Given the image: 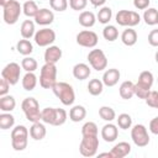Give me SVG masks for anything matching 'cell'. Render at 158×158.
Masks as SVG:
<instances>
[{
	"mask_svg": "<svg viewBox=\"0 0 158 158\" xmlns=\"http://www.w3.org/2000/svg\"><path fill=\"white\" fill-rule=\"evenodd\" d=\"M52 91L63 105H65V106L73 105V102L75 100V93L70 84H68L65 81H57L53 85Z\"/></svg>",
	"mask_w": 158,
	"mask_h": 158,
	"instance_id": "6da1fadb",
	"label": "cell"
},
{
	"mask_svg": "<svg viewBox=\"0 0 158 158\" xmlns=\"http://www.w3.org/2000/svg\"><path fill=\"white\" fill-rule=\"evenodd\" d=\"M21 109L30 122H38L42 120V110H40V104L35 98H26L21 102Z\"/></svg>",
	"mask_w": 158,
	"mask_h": 158,
	"instance_id": "7a4b0ae2",
	"label": "cell"
},
{
	"mask_svg": "<svg viewBox=\"0 0 158 158\" xmlns=\"http://www.w3.org/2000/svg\"><path fill=\"white\" fill-rule=\"evenodd\" d=\"M30 131L23 125H17L11 131V146L15 151L21 152L27 147Z\"/></svg>",
	"mask_w": 158,
	"mask_h": 158,
	"instance_id": "3957f363",
	"label": "cell"
},
{
	"mask_svg": "<svg viewBox=\"0 0 158 158\" xmlns=\"http://www.w3.org/2000/svg\"><path fill=\"white\" fill-rule=\"evenodd\" d=\"M56 83H57L56 63H44L40 73V85L43 89H52Z\"/></svg>",
	"mask_w": 158,
	"mask_h": 158,
	"instance_id": "277c9868",
	"label": "cell"
},
{
	"mask_svg": "<svg viewBox=\"0 0 158 158\" xmlns=\"http://www.w3.org/2000/svg\"><path fill=\"white\" fill-rule=\"evenodd\" d=\"M21 12H22V6L20 5V2L17 0L10 1L7 5L2 7V17H4L5 23L7 25L16 23L20 19Z\"/></svg>",
	"mask_w": 158,
	"mask_h": 158,
	"instance_id": "5b68a950",
	"label": "cell"
},
{
	"mask_svg": "<svg viewBox=\"0 0 158 158\" xmlns=\"http://www.w3.org/2000/svg\"><path fill=\"white\" fill-rule=\"evenodd\" d=\"M99 148V137L98 136H83L79 144V152L83 157H94L98 153Z\"/></svg>",
	"mask_w": 158,
	"mask_h": 158,
	"instance_id": "8992f818",
	"label": "cell"
},
{
	"mask_svg": "<svg viewBox=\"0 0 158 158\" xmlns=\"http://www.w3.org/2000/svg\"><path fill=\"white\" fill-rule=\"evenodd\" d=\"M116 22L120 26H126V27H133L137 26L141 22V16L136 11L131 10H120L116 16H115Z\"/></svg>",
	"mask_w": 158,
	"mask_h": 158,
	"instance_id": "52a82bcc",
	"label": "cell"
},
{
	"mask_svg": "<svg viewBox=\"0 0 158 158\" xmlns=\"http://www.w3.org/2000/svg\"><path fill=\"white\" fill-rule=\"evenodd\" d=\"M88 62L91 65V68L96 72H101L107 67V58L102 49H91L88 53Z\"/></svg>",
	"mask_w": 158,
	"mask_h": 158,
	"instance_id": "ba28073f",
	"label": "cell"
},
{
	"mask_svg": "<svg viewBox=\"0 0 158 158\" xmlns=\"http://www.w3.org/2000/svg\"><path fill=\"white\" fill-rule=\"evenodd\" d=\"M131 138L137 147H146L149 143V135L144 125L137 123L131 128Z\"/></svg>",
	"mask_w": 158,
	"mask_h": 158,
	"instance_id": "9c48e42d",
	"label": "cell"
},
{
	"mask_svg": "<svg viewBox=\"0 0 158 158\" xmlns=\"http://www.w3.org/2000/svg\"><path fill=\"white\" fill-rule=\"evenodd\" d=\"M20 74H21V68L20 64L11 62L4 67L1 70V78H5L11 85H15L20 80Z\"/></svg>",
	"mask_w": 158,
	"mask_h": 158,
	"instance_id": "30bf717a",
	"label": "cell"
},
{
	"mask_svg": "<svg viewBox=\"0 0 158 158\" xmlns=\"http://www.w3.org/2000/svg\"><path fill=\"white\" fill-rule=\"evenodd\" d=\"M56 41V32L51 28H41L35 33V42L40 47H48Z\"/></svg>",
	"mask_w": 158,
	"mask_h": 158,
	"instance_id": "8fae6325",
	"label": "cell"
},
{
	"mask_svg": "<svg viewBox=\"0 0 158 158\" xmlns=\"http://www.w3.org/2000/svg\"><path fill=\"white\" fill-rule=\"evenodd\" d=\"M99 42V37L94 31L84 30L77 35V43L85 48H94Z\"/></svg>",
	"mask_w": 158,
	"mask_h": 158,
	"instance_id": "7c38bea8",
	"label": "cell"
},
{
	"mask_svg": "<svg viewBox=\"0 0 158 158\" xmlns=\"http://www.w3.org/2000/svg\"><path fill=\"white\" fill-rule=\"evenodd\" d=\"M118 137V128L116 125L109 122L102 126L101 128V138L105 142H114Z\"/></svg>",
	"mask_w": 158,
	"mask_h": 158,
	"instance_id": "4fadbf2b",
	"label": "cell"
},
{
	"mask_svg": "<svg viewBox=\"0 0 158 158\" xmlns=\"http://www.w3.org/2000/svg\"><path fill=\"white\" fill-rule=\"evenodd\" d=\"M54 20V14L52 10L49 9H40V11L37 12V15L35 16V22L37 25H41V26H47V25H51Z\"/></svg>",
	"mask_w": 158,
	"mask_h": 158,
	"instance_id": "5bb4252c",
	"label": "cell"
},
{
	"mask_svg": "<svg viewBox=\"0 0 158 158\" xmlns=\"http://www.w3.org/2000/svg\"><path fill=\"white\" fill-rule=\"evenodd\" d=\"M120 77H121V74H120L118 69H116V68L106 69L104 72V75H102V83L106 86H115L118 83Z\"/></svg>",
	"mask_w": 158,
	"mask_h": 158,
	"instance_id": "9a60e30c",
	"label": "cell"
},
{
	"mask_svg": "<svg viewBox=\"0 0 158 158\" xmlns=\"http://www.w3.org/2000/svg\"><path fill=\"white\" fill-rule=\"evenodd\" d=\"M62 58V49L58 46H48L44 51L46 63H57Z\"/></svg>",
	"mask_w": 158,
	"mask_h": 158,
	"instance_id": "2e32d148",
	"label": "cell"
},
{
	"mask_svg": "<svg viewBox=\"0 0 158 158\" xmlns=\"http://www.w3.org/2000/svg\"><path fill=\"white\" fill-rule=\"evenodd\" d=\"M90 67L85 63H78L73 67V77L78 80H85L90 77Z\"/></svg>",
	"mask_w": 158,
	"mask_h": 158,
	"instance_id": "e0dca14e",
	"label": "cell"
},
{
	"mask_svg": "<svg viewBox=\"0 0 158 158\" xmlns=\"http://www.w3.org/2000/svg\"><path fill=\"white\" fill-rule=\"evenodd\" d=\"M130 152H131V144L128 142H118L111 149L114 158H123L128 156Z\"/></svg>",
	"mask_w": 158,
	"mask_h": 158,
	"instance_id": "ac0fdd59",
	"label": "cell"
},
{
	"mask_svg": "<svg viewBox=\"0 0 158 158\" xmlns=\"http://www.w3.org/2000/svg\"><path fill=\"white\" fill-rule=\"evenodd\" d=\"M46 133H47V130H46V126L43 123H41L40 121L38 122H33L32 126L30 127V136L31 138H33L35 141H41L46 137Z\"/></svg>",
	"mask_w": 158,
	"mask_h": 158,
	"instance_id": "d6986e66",
	"label": "cell"
},
{
	"mask_svg": "<svg viewBox=\"0 0 158 158\" xmlns=\"http://www.w3.org/2000/svg\"><path fill=\"white\" fill-rule=\"evenodd\" d=\"M86 116V109L81 105H75L69 110V120L73 122H80Z\"/></svg>",
	"mask_w": 158,
	"mask_h": 158,
	"instance_id": "ffe728a7",
	"label": "cell"
},
{
	"mask_svg": "<svg viewBox=\"0 0 158 158\" xmlns=\"http://www.w3.org/2000/svg\"><path fill=\"white\" fill-rule=\"evenodd\" d=\"M121 41L125 46H135L137 42V32L132 27H127L122 33H121Z\"/></svg>",
	"mask_w": 158,
	"mask_h": 158,
	"instance_id": "44dd1931",
	"label": "cell"
},
{
	"mask_svg": "<svg viewBox=\"0 0 158 158\" xmlns=\"http://www.w3.org/2000/svg\"><path fill=\"white\" fill-rule=\"evenodd\" d=\"M120 96L125 100H130L133 95H135V84L130 80H126L123 83H121L120 89H118Z\"/></svg>",
	"mask_w": 158,
	"mask_h": 158,
	"instance_id": "7402d4cb",
	"label": "cell"
},
{
	"mask_svg": "<svg viewBox=\"0 0 158 158\" xmlns=\"http://www.w3.org/2000/svg\"><path fill=\"white\" fill-rule=\"evenodd\" d=\"M79 23L83 26V27H93L96 22V16L94 15V12L91 11H81L80 15H79Z\"/></svg>",
	"mask_w": 158,
	"mask_h": 158,
	"instance_id": "603a6c76",
	"label": "cell"
},
{
	"mask_svg": "<svg viewBox=\"0 0 158 158\" xmlns=\"http://www.w3.org/2000/svg\"><path fill=\"white\" fill-rule=\"evenodd\" d=\"M20 32H21V36L22 38H26V40H30L31 37H35V22L32 20H25L22 23H21V27H20Z\"/></svg>",
	"mask_w": 158,
	"mask_h": 158,
	"instance_id": "cb8c5ba5",
	"label": "cell"
},
{
	"mask_svg": "<svg viewBox=\"0 0 158 158\" xmlns=\"http://www.w3.org/2000/svg\"><path fill=\"white\" fill-rule=\"evenodd\" d=\"M16 106V100L12 95L0 96V110L2 112H11Z\"/></svg>",
	"mask_w": 158,
	"mask_h": 158,
	"instance_id": "d4e9b609",
	"label": "cell"
},
{
	"mask_svg": "<svg viewBox=\"0 0 158 158\" xmlns=\"http://www.w3.org/2000/svg\"><path fill=\"white\" fill-rule=\"evenodd\" d=\"M37 85V77L33 72H26V74L22 78V88L27 91H31Z\"/></svg>",
	"mask_w": 158,
	"mask_h": 158,
	"instance_id": "484cf974",
	"label": "cell"
},
{
	"mask_svg": "<svg viewBox=\"0 0 158 158\" xmlns=\"http://www.w3.org/2000/svg\"><path fill=\"white\" fill-rule=\"evenodd\" d=\"M153 81H154L153 74H152L149 70H143V72H141V74L138 75V81H137V84L141 85V86H143V88L151 89L152 85H153Z\"/></svg>",
	"mask_w": 158,
	"mask_h": 158,
	"instance_id": "4316f807",
	"label": "cell"
},
{
	"mask_svg": "<svg viewBox=\"0 0 158 158\" xmlns=\"http://www.w3.org/2000/svg\"><path fill=\"white\" fill-rule=\"evenodd\" d=\"M102 90H104V83H102V80L95 78V79H91L88 83V91H89L90 95L98 96V95H100L102 93Z\"/></svg>",
	"mask_w": 158,
	"mask_h": 158,
	"instance_id": "83f0119b",
	"label": "cell"
},
{
	"mask_svg": "<svg viewBox=\"0 0 158 158\" xmlns=\"http://www.w3.org/2000/svg\"><path fill=\"white\" fill-rule=\"evenodd\" d=\"M40 11L37 4L33 0H27L23 2L22 5V12L27 16V17H35L37 15V12Z\"/></svg>",
	"mask_w": 158,
	"mask_h": 158,
	"instance_id": "f1b7e54d",
	"label": "cell"
},
{
	"mask_svg": "<svg viewBox=\"0 0 158 158\" xmlns=\"http://www.w3.org/2000/svg\"><path fill=\"white\" fill-rule=\"evenodd\" d=\"M16 49H17V52H19L20 54H22V56H28V54H31V53L33 52V46H32V43H31L28 40L23 38V40H20V41L17 42Z\"/></svg>",
	"mask_w": 158,
	"mask_h": 158,
	"instance_id": "f546056e",
	"label": "cell"
},
{
	"mask_svg": "<svg viewBox=\"0 0 158 158\" xmlns=\"http://www.w3.org/2000/svg\"><path fill=\"white\" fill-rule=\"evenodd\" d=\"M112 17V10L109 7V6H102L99 11H98V15H96V20L100 22V23H109L110 20Z\"/></svg>",
	"mask_w": 158,
	"mask_h": 158,
	"instance_id": "4dcf8cb0",
	"label": "cell"
},
{
	"mask_svg": "<svg viewBox=\"0 0 158 158\" xmlns=\"http://www.w3.org/2000/svg\"><path fill=\"white\" fill-rule=\"evenodd\" d=\"M157 17H158V10L154 7H149L144 10L143 14V20L146 22V25L148 26H153L157 25Z\"/></svg>",
	"mask_w": 158,
	"mask_h": 158,
	"instance_id": "1f68e13d",
	"label": "cell"
},
{
	"mask_svg": "<svg viewBox=\"0 0 158 158\" xmlns=\"http://www.w3.org/2000/svg\"><path fill=\"white\" fill-rule=\"evenodd\" d=\"M102 36H104V38L106 41L114 42V41H116L118 38V30L114 25H107L102 30Z\"/></svg>",
	"mask_w": 158,
	"mask_h": 158,
	"instance_id": "d6a6232c",
	"label": "cell"
},
{
	"mask_svg": "<svg viewBox=\"0 0 158 158\" xmlns=\"http://www.w3.org/2000/svg\"><path fill=\"white\" fill-rule=\"evenodd\" d=\"M14 125H15V117L10 112H2L0 115V128L1 130L12 128Z\"/></svg>",
	"mask_w": 158,
	"mask_h": 158,
	"instance_id": "836d02e7",
	"label": "cell"
},
{
	"mask_svg": "<svg viewBox=\"0 0 158 158\" xmlns=\"http://www.w3.org/2000/svg\"><path fill=\"white\" fill-rule=\"evenodd\" d=\"M99 116L104 120V121H107V122H111L116 118V112L112 107L110 106H101L99 109Z\"/></svg>",
	"mask_w": 158,
	"mask_h": 158,
	"instance_id": "e575fe53",
	"label": "cell"
},
{
	"mask_svg": "<svg viewBox=\"0 0 158 158\" xmlns=\"http://www.w3.org/2000/svg\"><path fill=\"white\" fill-rule=\"evenodd\" d=\"M67 117H68V115H67V111L64 109L54 107V117H53L52 126H62L63 123H65Z\"/></svg>",
	"mask_w": 158,
	"mask_h": 158,
	"instance_id": "d590c367",
	"label": "cell"
},
{
	"mask_svg": "<svg viewBox=\"0 0 158 158\" xmlns=\"http://www.w3.org/2000/svg\"><path fill=\"white\" fill-rule=\"evenodd\" d=\"M99 128L98 125L93 121H88L81 127V136H98Z\"/></svg>",
	"mask_w": 158,
	"mask_h": 158,
	"instance_id": "8d00e7d4",
	"label": "cell"
},
{
	"mask_svg": "<svg viewBox=\"0 0 158 158\" xmlns=\"http://www.w3.org/2000/svg\"><path fill=\"white\" fill-rule=\"evenodd\" d=\"M21 68L26 72H35L37 68H38V63L35 58L32 57H25L22 60H21Z\"/></svg>",
	"mask_w": 158,
	"mask_h": 158,
	"instance_id": "74e56055",
	"label": "cell"
},
{
	"mask_svg": "<svg viewBox=\"0 0 158 158\" xmlns=\"http://www.w3.org/2000/svg\"><path fill=\"white\" fill-rule=\"evenodd\" d=\"M116 121H117V126L122 130H128L132 126V117L128 114H120Z\"/></svg>",
	"mask_w": 158,
	"mask_h": 158,
	"instance_id": "f35d334b",
	"label": "cell"
},
{
	"mask_svg": "<svg viewBox=\"0 0 158 158\" xmlns=\"http://www.w3.org/2000/svg\"><path fill=\"white\" fill-rule=\"evenodd\" d=\"M49 5H51L52 10L63 12L68 7V0H49Z\"/></svg>",
	"mask_w": 158,
	"mask_h": 158,
	"instance_id": "ab89813d",
	"label": "cell"
},
{
	"mask_svg": "<svg viewBox=\"0 0 158 158\" xmlns=\"http://www.w3.org/2000/svg\"><path fill=\"white\" fill-rule=\"evenodd\" d=\"M146 104L153 109H158V91L151 90V93L146 98Z\"/></svg>",
	"mask_w": 158,
	"mask_h": 158,
	"instance_id": "60d3db41",
	"label": "cell"
},
{
	"mask_svg": "<svg viewBox=\"0 0 158 158\" xmlns=\"http://www.w3.org/2000/svg\"><path fill=\"white\" fill-rule=\"evenodd\" d=\"M151 93V89H147V88H143L141 85H138L137 83L135 84V95L138 98V99H144L148 96V94Z\"/></svg>",
	"mask_w": 158,
	"mask_h": 158,
	"instance_id": "b9f144b4",
	"label": "cell"
},
{
	"mask_svg": "<svg viewBox=\"0 0 158 158\" xmlns=\"http://www.w3.org/2000/svg\"><path fill=\"white\" fill-rule=\"evenodd\" d=\"M88 0H69V6L75 11H81L86 7Z\"/></svg>",
	"mask_w": 158,
	"mask_h": 158,
	"instance_id": "7bdbcfd3",
	"label": "cell"
},
{
	"mask_svg": "<svg viewBox=\"0 0 158 158\" xmlns=\"http://www.w3.org/2000/svg\"><path fill=\"white\" fill-rule=\"evenodd\" d=\"M148 43L152 47H158V28L152 30L148 35Z\"/></svg>",
	"mask_w": 158,
	"mask_h": 158,
	"instance_id": "ee69618b",
	"label": "cell"
},
{
	"mask_svg": "<svg viewBox=\"0 0 158 158\" xmlns=\"http://www.w3.org/2000/svg\"><path fill=\"white\" fill-rule=\"evenodd\" d=\"M10 85H11V84H10L5 78H1V80H0V96L7 95L9 89H10Z\"/></svg>",
	"mask_w": 158,
	"mask_h": 158,
	"instance_id": "f6af8a7d",
	"label": "cell"
},
{
	"mask_svg": "<svg viewBox=\"0 0 158 158\" xmlns=\"http://www.w3.org/2000/svg\"><path fill=\"white\" fill-rule=\"evenodd\" d=\"M151 0H133V6L137 10H146L149 6Z\"/></svg>",
	"mask_w": 158,
	"mask_h": 158,
	"instance_id": "bcb514c9",
	"label": "cell"
},
{
	"mask_svg": "<svg viewBox=\"0 0 158 158\" xmlns=\"http://www.w3.org/2000/svg\"><path fill=\"white\" fill-rule=\"evenodd\" d=\"M149 131L153 135H158V116L151 120V122H149Z\"/></svg>",
	"mask_w": 158,
	"mask_h": 158,
	"instance_id": "7dc6e473",
	"label": "cell"
},
{
	"mask_svg": "<svg viewBox=\"0 0 158 158\" xmlns=\"http://www.w3.org/2000/svg\"><path fill=\"white\" fill-rule=\"evenodd\" d=\"M90 2H91V5L93 6H95V7H99V6H102L105 2H106V0H89Z\"/></svg>",
	"mask_w": 158,
	"mask_h": 158,
	"instance_id": "c3c4849f",
	"label": "cell"
},
{
	"mask_svg": "<svg viewBox=\"0 0 158 158\" xmlns=\"http://www.w3.org/2000/svg\"><path fill=\"white\" fill-rule=\"evenodd\" d=\"M99 157H109V158H114L111 152H104V153H99Z\"/></svg>",
	"mask_w": 158,
	"mask_h": 158,
	"instance_id": "681fc988",
	"label": "cell"
},
{
	"mask_svg": "<svg viewBox=\"0 0 158 158\" xmlns=\"http://www.w3.org/2000/svg\"><path fill=\"white\" fill-rule=\"evenodd\" d=\"M10 1H12V0H0V5L4 7V6H5V5H7Z\"/></svg>",
	"mask_w": 158,
	"mask_h": 158,
	"instance_id": "f907efd6",
	"label": "cell"
},
{
	"mask_svg": "<svg viewBox=\"0 0 158 158\" xmlns=\"http://www.w3.org/2000/svg\"><path fill=\"white\" fill-rule=\"evenodd\" d=\"M154 59H156V62L158 63V51L156 52V54H154Z\"/></svg>",
	"mask_w": 158,
	"mask_h": 158,
	"instance_id": "816d5d0a",
	"label": "cell"
},
{
	"mask_svg": "<svg viewBox=\"0 0 158 158\" xmlns=\"http://www.w3.org/2000/svg\"><path fill=\"white\" fill-rule=\"evenodd\" d=\"M157 25H158V17H157Z\"/></svg>",
	"mask_w": 158,
	"mask_h": 158,
	"instance_id": "f5cc1de1",
	"label": "cell"
},
{
	"mask_svg": "<svg viewBox=\"0 0 158 158\" xmlns=\"http://www.w3.org/2000/svg\"><path fill=\"white\" fill-rule=\"evenodd\" d=\"M157 83H158V78H157Z\"/></svg>",
	"mask_w": 158,
	"mask_h": 158,
	"instance_id": "db71d44e",
	"label": "cell"
}]
</instances>
